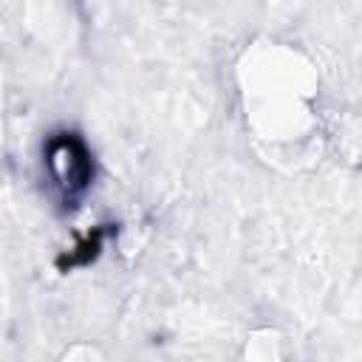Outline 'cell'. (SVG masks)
<instances>
[{
  "label": "cell",
  "mask_w": 362,
  "mask_h": 362,
  "mask_svg": "<svg viewBox=\"0 0 362 362\" xmlns=\"http://www.w3.org/2000/svg\"><path fill=\"white\" fill-rule=\"evenodd\" d=\"M45 170L65 204H76L79 195L88 189L93 167L85 141L76 133H57L45 144Z\"/></svg>",
  "instance_id": "cell-1"
}]
</instances>
